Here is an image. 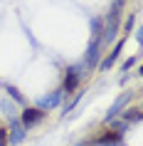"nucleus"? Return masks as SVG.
<instances>
[{"label":"nucleus","instance_id":"f257e3e1","mask_svg":"<svg viewBox=\"0 0 143 146\" xmlns=\"http://www.w3.org/2000/svg\"><path fill=\"white\" fill-rule=\"evenodd\" d=\"M42 116H45V111H42V109L30 107V109H25V111H22V124H25V126H32V124H37Z\"/></svg>","mask_w":143,"mask_h":146},{"label":"nucleus","instance_id":"f03ea898","mask_svg":"<svg viewBox=\"0 0 143 146\" xmlns=\"http://www.w3.org/2000/svg\"><path fill=\"white\" fill-rule=\"evenodd\" d=\"M121 141V131H104V134H99L96 139H94V144H119Z\"/></svg>","mask_w":143,"mask_h":146},{"label":"nucleus","instance_id":"7ed1b4c3","mask_svg":"<svg viewBox=\"0 0 143 146\" xmlns=\"http://www.w3.org/2000/svg\"><path fill=\"white\" fill-rule=\"evenodd\" d=\"M76 84H79V74H76L74 69H69L67 77H64V92H67V94H69V92H74Z\"/></svg>","mask_w":143,"mask_h":146},{"label":"nucleus","instance_id":"20e7f679","mask_svg":"<svg viewBox=\"0 0 143 146\" xmlns=\"http://www.w3.org/2000/svg\"><path fill=\"white\" fill-rule=\"evenodd\" d=\"M121 47H123V40H121V42H116V47H113V52L109 54V57H106L104 62H101V69H106V67H111L113 62H116V57H119V52H121Z\"/></svg>","mask_w":143,"mask_h":146},{"label":"nucleus","instance_id":"39448f33","mask_svg":"<svg viewBox=\"0 0 143 146\" xmlns=\"http://www.w3.org/2000/svg\"><path fill=\"white\" fill-rule=\"evenodd\" d=\"M126 119H128V121H138V119H141V109H128Z\"/></svg>","mask_w":143,"mask_h":146},{"label":"nucleus","instance_id":"423d86ee","mask_svg":"<svg viewBox=\"0 0 143 146\" xmlns=\"http://www.w3.org/2000/svg\"><path fill=\"white\" fill-rule=\"evenodd\" d=\"M0 146H8V129L0 124Z\"/></svg>","mask_w":143,"mask_h":146},{"label":"nucleus","instance_id":"0eeeda50","mask_svg":"<svg viewBox=\"0 0 143 146\" xmlns=\"http://www.w3.org/2000/svg\"><path fill=\"white\" fill-rule=\"evenodd\" d=\"M8 92H10V97H13V99H17V102H22V94L17 92L15 87H8Z\"/></svg>","mask_w":143,"mask_h":146}]
</instances>
